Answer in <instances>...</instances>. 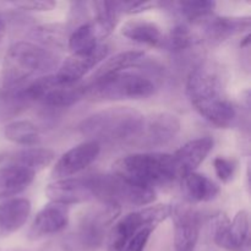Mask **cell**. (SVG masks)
I'll list each match as a JSON object with an SVG mask.
<instances>
[{
  "mask_svg": "<svg viewBox=\"0 0 251 251\" xmlns=\"http://www.w3.org/2000/svg\"><path fill=\"white\" fill-rule=\"evenodd\" d=\"M31 38L36 41V44L50 50L55 48H63L68 43V32L63 25L48 24L34 27L31 31Z\"/></svg>",
  "mask_w": 251,
  "mask_h": 251,
  "instance_id": "4316f807",
  "label": "cell"
},
{
  "mask_svg": "<svg viewBox=\"0 0 251 251\" xmlns=\"http://www.w3.org/2000/svg\"><path fill=\"white\" fill-rule=\"evenodd\" d=\"M55 159V152L46 147H27L14 154H9L7 162L20 164L29 171L38 173L50 166Z\"/></svg>",
  "mask_w": 251,
  "mask_h": 251,
  "instance_id": "44dd1931",
  "label": "cell"
},
{
  "mask_svg": "<svg viewBox=\"0 0 251 251\" xmlns=\"http://www.w3.org/2000/svg\"><path fill=\"white\" fill-rule=\"evenodd\" d=\"M153 230V228L151 227H145L140 229L139 232L132 235L131 239L127 242L126 247L124 248L123 251H144Z\"/></svg>",
  "mask_w": 251,
  "mask_h": 251,
  "instance_id": "d6a6232c",
  "label": "cell"
},
{
  "mask_svg": "<svg viewBox=\"0 0 251 251\" xmlns=\"http://www.w3.org/2000/svg\"><path fill=\"white\" fill-rule=\"evenodd\" d=\"M212 235L218 247L228 251H234L230 238V220L225 212L217 213L212 218Z\"/></svg>",
  "mask_w": 251,
  "mask_h": 251,
  "instance_id": "4dcf8cb0",
  "label": "cell"
},
{
  "mask_svg": "<svg viewBox=\"0 0 251 251\" xmlns=\"http://www.w3.org/2000/svg\"><path fill=\"white\" fill-rule=\"evenodd\" d=\"M93 11H95V25L100 39H104L109 36L113 29L117 26L120 16V4L119 2H107V1H95L92 2Z\"/></svg>",
  "mask_w": 251,
  "mask_h": 251,
  "instance_id": "cb8c5ba5",
  "label": "cell"
},
{
  "mask_svg": "<svg viewBox=\"0 0 251 251\" xmlns=\"http://www.w3.org/2000/svg\"><path fill=\"white\" fill-rule=\"evenodd\" d=\"M250 28V17H211L205 24V34L211 43H221Z\"/></svg>",
  "mask_w": 251,
  "mask_h": 251,
  "instance_id": "d6986e66",
  "label": "cell"
},
{
  "mask_svg": "<svg viewBox=\"0 0 251 251\" xmlns=\"http://www.w3.org/2000/svg\"><path fill=\"white\" fill-rule=\"evenodd\" d=\"M250 222L248 211L242 210L230 221V238L234 251H243L249 247Z\"/></svg>",
  "mask_w": 251,
  "mask_h": 251,
  "instance_id": "f1b7e54d",
  "label": "cell"
},
{
  "mask_svg": "<svg viewBox=\"0 0 251 251\" xmlns=\"http://www.w3.org/2000/svg\"><path fill=\"white\" fill-rule=\"evenodd\" d=\"M58 55L33 42H16L6 51L0 82L6 87H24L31 81L49 75L58 66Z\"/></svg>",
  "mask_w": 251,
  "mask_h": 251,
  "instance_id": "7a4b0ae2",
  "label": "cell"
},
{
  "mask_svg": "<svg viewBox=\"0 0 251 251\" xmlns=\"http://www.w3.org/2000/svg\"><path fill=\"white\" fill-rule=\"evenodd\" d=\"M46 195L48 196L50 202L65 206L85 203L95 200L87 176L54 180L47 186Z\"/></svg>",
  "mask_w": 251,
  "mask_h": 251,
  "instance_id": "5bb4252c",
  "label": "cell"
},
{
  "mask_svg": "<svg viewBox=\"0 0 251 251\" xmlns=\"http://www.w3.org/2000/svg\"><path fill=\"white\" fill-rule=\"evenodd\" d=\"M183 179L186 194L193 202H210L220 195V186L203 174L194 172Z\"/></svg>",
  "mask_w": 251,
  "mask_h": 251,
  "instance_id": "7402d4cb",
  "label": "cell"
},
{
  "mask_svg": "<svg viewBox=\"0 0 251 251\" xmlns=\"http://www.w3.org/2000/svg\"><path fill=\"white\" fill-rule=\"evenodd\" d=\"M179 14L191 24H206L216 9L215 1L207 0H191V1L174 2Z\"/></svg>",
  "mask_w": 251,
  "mask_h": 251,
  "instance_id": "83f0119b",
  "label": "cell"
},
{
  "mask_svg": "<svg viewBox=\"0 0 251 251\" xmlns=\"http://www.w3.org/2000/svg\"><path fill=\"white\" fill-rule=\"evenodd\" d=\"M145 115L131 107H109L96 112L78 125L86 141H134L144 125Z\"/></svg>",
  "mask_w": 251,
  "mask_h": 251,
  "instance_id": "3957f363",
  "label": "cell"
},
{
  "mask_svg": "<svg viewBox=\"0 0 251 251\" xmlns=\"http://www.w3.org/2000/svg\"><path fill=\"white\" fill-rule=\"evenodd\" d=\"M186 96L196 112L221 129L237 119V110L226 93V78L220 66L211 61L199 64L186 80Z\"/></svg>",
  "mask_w": 251,
  "mask_h": 251,
  "instance_id": "6da1fadb",
  "label": "cell"
},
{
  "mask_svg": "<svg viewBox=\"0 0 251 251\" xmlns=\"http://www.w3.org/2000/svg\"><path fill=\"white\" fill-rule=\"evenodd\" d=\"M213 145L215 142L212 137L202 136L186 142L176 153L172 154L178 178H184L188 174L194 173L212 151Z\"/></svg>",
  "mask_w": 251,
  "mask_h": 251,
  "instance_id": "9a60e30c",
  "label": "cell"
},
{
  "mask_svg": "<svg viewBox=\"0 0 251 251\" xmlns=\"http://www.w3.org/2000/svg\"><path fill=\"white\" fill-rule=\"evenodd\" d=\"M100 153V144L96 141H85L76 145L55 162L50 173L51 178L54 180L71 178L91 166Z\"/></svg>",
  "mask_w": 251,
  "mask_h": 251,
  "instance_id": "30bf717a",
  "label": "cell"
},
{
  "mask_svg": "<svg viewBox=\"0 0 251 251\" xmlns=\"http://www.w3.org/2000/svg\"><path fill=\"white\" fill-rule=\"evenodd\" d=\"M9 158V153H0V167L4 166Z\"/></svg>",
  "mask_w": 251,
  "mask_h": 251,
  "instance_id": "8d00e7d4",
  "label": "cell"
},
{
  "mask_svg": "<svg viewBox=\"0 0 251 251\" xmlns=\"http://www.w3.org/2000/svg\"><path fill=\"white\" fill-rule=\"evenodd\" d=\"M125 38L149 47H159L163 43L161 27L147 20H129L122 27Z\"/></svg>",
  "mask_w": 251,
  "mask_h": 251,
  "instance_id": "ffe728a7",
  "label": "cell"
},
{
  "mask_svg": "<svg viewBox=\"0 0 251 251\" xmlns=\"http://www.w3.org/2000/svg\"><path fill=\"white\" fill-rule=\"evenodd\" d=\"M109 53L107 44H100L91 53L71 54L59 65L55 77L59 82L65 85H74L87 75L91 70L98 66L100 61L104 60Z\"/></svg>",
  "mask_w": 251,
  "mask_h": 251,
  "instance_id": "7c38bea8",
  "label": "cell"
},
{
  "mask_svg": "<svg viewBox=\"0 0 251 251\" xmlns=\"http://www.w3.org/2000/svg\"><path fill=\"white\" fill-rule=\"evenodd\" d=\"M5 33H6V24H5L4 17L0 15V43H1L2 38H4Z\"/></svg>",
  "mask_w": 251,
  "mask_h": 251,
  "instance_id": "d590c367",
  "label": "cell"
},
{
  "mask_svg": "<svg viewBox=\"0 0 251 251\" xmlns=\"http://www.w3.org/2000/svg\"><path fill=\"white\" fill-rule=\"evenodd\" d=\"M213 168H215L216 176L222 183H229L235 174L237 163L227 157L218 156L213 159Z\"/></svg>",
  "mask_w": 251,
  "mask_h": 251,
  "instance_id": "1f68e13d",
  "label": "cell"
},
{
  "mask_svg": "<svg viewBox=\"0 0 251 251\" xmlns=\"http://www.w3.org/2000/svg\"><path fill=\"white\" fill-rule=\"evenodd\" d=\"M69 220H70L69 206L49 202L33 218L27 230V238L36 242L61 233L69 225Z\"/></svg>",
  "mask_w": 251,
  "mask_h": 251,
  "instance_id": "4fadbf2b",
  "label": "cell"
},
{
  "mask_svg": "<svg viewBox=\"0 0 251 251\" xmlns=\"http://www.w3.org/2000/svg\"><path fill=\"white\" fill-rule=\"evenodd\" d=\"M163 43H166V47L169 50L174 53H181L193 46L194 36L186 25L179 24L171 29L167 39L163 38Z\"/></svg>",
  "mask_w": 251,
  "mask_h": 251,
  "instance_id": "f546056e",
  "label": "cell"
},
{
  "mask_svg": "<svg viewBox=\"0 0 251 251\" xmlns=\"http://www.w3.org/2000/svg\"><path fill=\"white\" fill-rule=\"evenodd\" d=\"M120 10L126 14H141V12L149 11L159 6V2L157 1H130V2H119Z\"/></svg>",
  "mask_w": 251,
  "mask_h": 251,
  "instance_id": "836d02e7",
  "label": "cell"
},
{
  "mask_svg": "<svg viewBox=\"0 0 251 251\" xmlns=\"http://www.w3.org/2000/svg\"><path fill=\"white\" fill-rule=\"evenodd\" d=\"M112 173L153 191L171 185L178 178L172 154L161 152L127 154L113 164Z\"/></svg>",
  "mask_w": 251,
  "mask_h": 251,
  "instance_id": "277c9868",
  "label": "cell"
},
{
  "mask_svg": "<svg viewBox=\"0 0 251 251\" xmlns=\"http://www.w3.org/2000/svg\"><path fill=\"white\" fill-rule=\"evenodd\" d=\"M83 98H85V85L80 83L65 85L59 82L55 75H53L50 85L44 92L41 103L51 108H66Z\"/></svg>",
  "mask_w": 251,
  "mask_h": 251,
  "instance_id": "ac0fdd59",
  "label": "cell"
},
{
  "mask_svg": "<svg viewBox=\"0 0 251 251\" xmlns=\"http://www.w3.org/2000/svg\"><path fill=\"white\" fill-rule=\"evenodd\" d=\"M145 55H146L145 51L134 50V49L119 51V53L108 58L93 74L92 78L103 77V76L114 75V74L127 71L130 68H134V66L139 65L141 61H144Z\"/></svg>",
  "mask_w": 251,
  "mask_h": 251,
  "instance_id": "603a6c76",
  "label": "cell"
},
{
  "mask_svg": "<svg viewBox=\"0 0 251 251\" xmlns=\"http://www.w3.org/2000/svg\"><path fill=\"white\" fill-rule=\"evenodd\" d=\"M173 206L167 203L145 206L118 220L107 234V251H123L132 235L145 227L156 229L172 216Z\"/></svg>",
  "mask_w": 251,
  "mask_h": 251,
  "instance_id": "ba28073f",
  "label": "cell"
},
{
  "mask_svg": "<svg viewBox=\"0 0 251 251\" xmlns=\"http://www.w3.org/2000/svg\"><path fill=\"white\" fill-rule=\"evenodd\" d=\"M15 6L19 7V9L25 10V11H37V12H43V11H50L54 7L56 6L55 1H49V0H46V1H19L15 2Z\"/></svg>",
  "mask_w": 251,
  "mask_h": 251,
  "instance_id": "e575fe53",
  "label": "cell"
},
{
  "mask_svg": "<svg viewBox=\"0 0 251 251\" xmlns=\"http://www.w3.org/2000/svg\"><path fill=\"white\" fill-rule=\"evenodd\" d=\"M32 205L24 198L0 201V239L7 238L20 229L31 215Z\"/></svg>",
  "mask_w": 251,
  "mask_h": 251,
  "instance_id": "2e32d148",
  "label": "cell"
},
{
  "mask_svg": "<svg viewBox=\"0 0 251 251\" xmlns=\"http://www.w3.org/2000/svg\"><path fill=\"white\" fill-rule=\"evenodd\" d=\"M151 78L131 71L92 78L85 85V98L92 102L146 100L154 93Z\"/></svg>",
  "mask_w": 251,
  "mask_h": 251,
  "instance_id": "8992f818",
  "label": "cell"
},
{
  "mask_svg": "<svg viewBox=\"0 0 251 251\" xmlns=\"http://www.w3.org/2000/svg\"><path fill=\"white\" fill-rule=\"evenodd\" d=\"M171 217L174 222V249L193 251L200 237V213L191 206L178 205L172 208Z\"/></svg>",
  "mask_w": 251,
  "mask_h": 251,
  "instance_id": "8fae6325",
  "label": "cell"
},
{
  "mask_svg": "<svg viewBox=\"0 0 251 251\" xmlns=\"http://www.w3.org/2000/svg\"><path fill=\"white\" fill-rule=\"evenodd\" d=\"M5 139L21 146L34 147L41 142L39 129L28 120H15L4 127Z\"/></svg>",
  "mask_w": 251,
  "mask_h": 251,
  "instance_id": "484cf974",
  "label": "cell"
},
{
  "mask_svg": "<svg viewBox=\"0 0 251 251\" xmlns=\"http://www.w3.org/2000/svg\"><path fill=\"white\" fill-rule=\"evenodd\" d=\"M36 178V173L20 164L6 162L0 167V201L14 199L26 190Z\"/></svg>",
  "mask_w": 251,
  "mask_h": 251,
  "instance_id": "e0dca14e",
  "label": "cell"
},
{
  "mask_svg": "<svg viewBox=\"0 0 251 251\" xmlns=\"http://www.w3.org/2000/svg\"><path fill=\"white\" fill-rule=\"evenodd\" d=\"M180 126V120L176 115L167 112L154 113L145 117L141 131L134 142L147 149L164 146L176 139Z\"/></svg>",
  "mask_w": 251,
  "mask_h": 251,
  "instance_id": "9c48e42d",
  "label": "cell"
},
{
  "mask_svg": "<svg viewBox=\"0 0 251 251\" xmlns=\"http://www.w3.org/2000/svg\"><path fill=\"white\" fill-rule=\"evenodd\" d=\"M98 41L100 37L93 22H83L68 37V47L71 54L91 53L100 46Z\"/></svg>",
  "mask_w": 251,
  "mask_h": 251,
  "instance_id": "d4e9b609",
  "label": "cell"
},
{
  "mask_svg": "<svg viewBox=\"0 0 251 251\" xmlns=\"http://www.w3.org/2000/svg\"><path fill=\"white\" fill-rule=\"evenodd\" d=\"M93 198L102 203L118 206L151 205L156 200V191L135 185L114 173L95 174L87 176Z\"/></svg>",
  "mask_w": 251,
  "mask_h": 251,
  "instance_id": "52a82bcc",
  "label": "cell"
},
{
  "mask_svg": "<svg viewBox=\"0 0 251 251\" xmlns=\"http://www.w3.org/2000/svg\"><path fill=\"white\" fill-rule=\"evenodd\" d=\"M118 206L102 203L78 215L73 229L64 235L60 247L64 251H97L120 215Z\"/></svg>",
  "mask_w": 251,
  "mask_h": 251,
  "instance_id": "5b68a950",
  "label": "cell"
}]
</instances>
